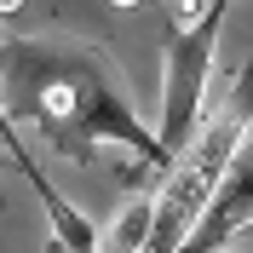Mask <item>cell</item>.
I'll use <instances>...</instances> for the list:
<instances>
[{"instance_id": "3957f363", "label": "cell", "mask_w": 253, "mask_h": 253, "mask_svg": "<svg viewBox=\"0 0 253 253\" xmlns=\"http://www.w3.org/2000/svg\"><path fill=\"white\" fill-rule=\"evenodd\" d=\"M230 0H167V92H161V156L178 161L196 126L207 115V81H213V52Z\"/></svg>"}, {"instance_id": "8992f818", "label": "cell", "mask_w": 253, "mask_h": 253, "mask_svg": "<svg viewBox=\"0 0 253 253\" xmlns=\"http://www.w3.org/2000/svg\"><path fill=\"white\" fill-rule=\"evenodd\" d=\"M0 150H6V156H12V161H17V167H23V161H35V156H29V150H23V132H17V126H12V121H6V115H0Z\"/></svg>"}, {"instance_id": "7a4b0ae2", "label": "cell", "mask_w": 253, "mask_h": 253, "mask_svg": "<svg viewBox=\"0 0 253 253\" xmlns=\"http://www.w3.org/2000/svg\"><path fill=\"white\" fill-rule=\"evenodd\" d=\"M248 126H253V58L230 75V86H224L219 104H207L196 138H190L184 150H178V161L167 167V178H161V190H156V230H150V248L144 253H178L190 242V230L202 224L219 178L230 173L236 150L248 144Z\"/></svg>"}, {"instance_id": "30bf717a", "label": "cell", "mask_w": 253, "mask_h": 253, "mask_svg": "<svg viewBox=\"0 0 253 253\" xmlns=\"http://www.w3.org/2000/svg\"><path fill=\"white\" fill-rule=\"evenodd\" d=\"M248 242H253V230H248ZM248 253H253V248H248Z\"/></svg>"}, {"instance_id": "5b68a950", "label": "cell", "mask_w": 253, "mask_h": 253, "mask_svg": "<svg viewBox=\"0 0 253 253\" xmlns=\"http://www.w3.org/2000/svg\"><path fill=\"white\" fill-rule=\"evenodd\" d=\"M156 230V196H132L104 230H98V253H144Z\"/></svg>"}, {"instance_id": "ba28073f", "label": "cell", "mask_w": 253, "mask_h": 253, "mask_svg": "<svg viewBox=\"0 0 253 253\" xmlns=\"http://www.w3.org/2000/svg\"><path fill=\"white\" fill-rule=\"evenodd\" d=\"M17 6H23V0H0V17H6V12H17Z\"/></svg>"}, {"instance_id": "52a82bcc", "label": "cell", "mask_w": 253, "mask_h": 253, "mask_svg": "<svg viewBox=\"0 0 253 253\" xmlns=\"http://www.w3.org/2000/svg\"><path fill=\"white\" fill-rule=\"evenodd\" d=\"M110 6H115V12H132V6H144V0H110Z\"/></svg>"}, {"instance_id": "6da1fadb", "label": "cell", "mask_w": 253, "mask_h": 253, "mask_svg": "<svg viewBox=\"0 0 253 253\" xmlns=\"http://www.w3.org/2000/svg\"><path fill=\"white\" fill-rule=\"evenodd\" d=\"M0 115L17 132L46 138L63 161H92V150H126L138 167H161L156 126H144L121 63L81 35H6L0 41Z\"/></svg>"}, {"instance_id": "9c48e42d", "label": "cell", "mask_w": 253, "mask_h": 253, "mask_svg": "<svg viewBox=\"0 0 253 253\" xmlns=\"http://www.w3.org/2000/svg\"><path fill=\"white\" fill-rule=\"evenodd\" d=\"M46 253H69V248H58V242H52V248H46Z\"/></svg>"}, {"instance_id": "277c9868", "label": "cell", "mask_w": 253, "mask_h": 253, "mask_svg": "<svg viewBox=\"0 0 253 253\" xmlns=\"http://www.w3.org/2000/svg\"><path fill=\"white\" fill-rule=\"evenodd\" d=\"M253 230V144H242L236 161H230V173L219 178L213 190V202H207L202 224L190 230V242L178 253H224L236 236Z\"/></svg>"}]
</instances>
